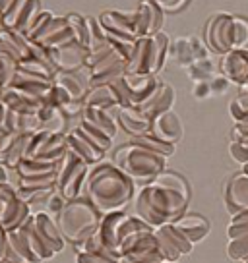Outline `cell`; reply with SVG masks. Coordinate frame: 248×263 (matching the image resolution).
I'll list each match as a JSON object with an SVG mask.
<instances>
[{
	"label": "cell",
	"instance_id": "cell-11",
	"mask_svg": "<svg viewBox=\"0 0 248 263\" xmlns=\"http://www.w3.org/2000/svg\"><path fill=\"white\" fill-rule=\"evenodd\" d=\"M33 222H35L37 232H39V236L43 238V242H45L55 254L64 250L66 238H64V234H62V230H60L55 217H50L47 211H37V213H33Z\"/></svg>",
	"mask_w": 248,
	"mask_h": 263
},
{
	"label": "cell",
	"instance_id": "cell-23",
	"mask_svg": "<svg viewBox=\"0 0 248 263\" xmlns=\"http://www.w3.org/2000/svg\"><path fill=\"white\" fill-rule=\"evenodd\" d=\"M72 41H74V35H72L70 27H68L66 17L55 16V20L50 22L49 29L45 31V35L35 43H39L41 47L50 50V49H57V47H62V45H66V43H72Z\"/></svg>",
	"mask_w": 248,
	"mask_h": 263
},
{
	"label": "cell",
	"instance_id": "cell-50",
	"mask_svg": "<svg viewBox=\"0 0 248 263\" xmlns=\"http://www.w3.org/2000/svg\"><path fill=\"white\" fill-rule=\"evenodd\" d=\"M153 2H155L163 12H176V10H181L188 0H153Z\"/></svg>",
	"mask_w": 248,
	"mask_h": 263
},
{
	"label": "cell",
	"instance_id": "cell-31",
	"mask_svg": "<svg viewBox=\"0 0 248 263\" xmlns=\"http://www.w3.org/2000/svg\"><path fill=\"white\" fill-rule=\"evenodd\" d=\"M8 261H27V263H37L35 255L31 254V250L27 246V242L24 240L20 230H8Z\"/></svg>",
	"mask_w": 248,
	"mask_h": 263
},
{
	"label": "cell",
	"instance_id": "cell-34",
	"mask_svg": "<svg viewBox=\"0 0 248 263\" xmlns=\"http://www.w3.org/2000/svg\"><path fill=\"white\" fill-rule=\"evenodd\" d=\"M167 54H169V39H167V35L157 31L155 35H151V66H149V72L153 76L163 68Z\"/></svg>",
	"mask_w": 248,
	"mask_h": 263
},
{
	"label": "cell",
	"instance_id": "cell-47",
	"mask_svg": "<svg viewBox=\"0 0 248 263\" xmlns=\"http://www.w3.org/2000/svg\"><path fill=\"white\" fill-rule=\"evenodd\" d=\"M68 203V199L64 196H62V192L60 190H52V194L49 196V199H47V205H45V211L50 215V217H55L57 219L58 215H60V211L64 209V205Z\"/></svg>",
	"mask_w": 248,
	"mask_h": 263
},
{
	"label": "cell",
	"instance_id": "cell-27",
	"mask_svg": "<svg viewBox=\"0 0 248 263\" xmlns=\"http://www.w3.org/2000/svg\"><path fill=\"white\" fill-rule=\"evenodd\" d=\"M82 122H87L101 132H105L107 136L115 138L116 130H118V120L111 115V110H103V108H91L85 107L82 112Z\"/></svg>",
	"mask_w": 248,
	"mask_h": 263
},
{
	"label": "cell",
	"instance_id": "cell-19",
	"mask_svg": "<svg viewBox=\"0 0 248 263\" xmlns=\"http://www.w3.org/2000/svg\"><path fill=\"white\" fill-rule=\"evenodd\" d=\"M116 120H118V126H120L124 132H128L132 138L141 136V134H148V132L151 130V118L144 115L138 107L118 108Z\"/></svg>",
	"mask_w": 248,
	"mask_h": 263
},
{
	"label": "cell",
	"instance_id": "cell-55",
	"mask_svg": "<svg viewBox=\"0 0 248 263\" xmlns=\"http://www.w3.org/2000/svg\"><path fill=\"white\" fill-rule=\"evenodd\" d=\"M0 140H2V134H0Z\"/></svg>",
	"mask_w": 248,
	"mask_h": 263
},
{
	"label": "cell",
	"instance_id": "cell-36",
	"mask_svg": "<svg viewBox=\"0 0 248 263\" xmlns=\"http://www.w3.org/2000/svg\"><path fill=\"white\" fill-rule=\"evenodd\" d=\"M76 130L80 132L85 140H90L95 147H99L101 151H105V153H107L109 149H111L113 138H111V136H107L105 132H101L99 128H95V126H91V124L82 122V120H80V124L76 126Z\"/></svg>",
	"mask_w": 248,
	"mask_h": 263
},
{
	"label": "cell",
	"instance_id": "cell-3",
	"mask_svg": "<svg viewBox=\"0 0 248 263\" xmlns=\"http://www.w3.org/2000/svg\"><path fill=\"white\" fill-rule=\"evenodd\" d=\"M101 219L103 215L87 197H78L70 199L64 205V209L57 217V222L68 242L80 244L99 230Z\"/></svg>",
	"mask_w": 248,
	"mask_h": 263
},
{
	"label": "cell",
	"instance_id": "cell-38",
	"mask_svg": "<svg viewBox=\"0 0 248 263\" xmlns=\"http://www.w3.org/2000/svg\"><path fill=\"white\" fill-rule=\"evenodd\" d=\"M132 141L138 143V145H141V147L149 149V151H155V153H159V155H163V157L173 155V151H174L173 143H167V141L159 140L157 136H153L151 132L141 134V136H136V138H132Z\"/></svg>",
	"mask_w": 248,
	"mask_h": 263
},
{
	"label": "cell",
	"instance_id": "cell-57",
	"mask_svg": "<svg viewBox=\"0 0 248 263\" xmlns=\"http://www.w3.org/2000/svg\"><path fill=\"white\" fill-rule=\"evenodd\" d=\"M0 91H2V87H0Z\"/></svg>",
	"mask_w": 248,
	"mask_h": 263
},
{
	"label": "cell",
	"instance_id": "cell-30",
	"mask_svg": "<svg viewBox=\"0 0 248 263\" xmlns=\"http://www.w3.org/2000/svg\"><path fill=\"white\" fill-rule=\"evenodd\" d=\"M31 215H33V211H31L29 203H25L24 199H20V197L16 196V199H14L12 205H10L8 213L4 217V221L0 222V224L6 230H16V229H20Z\"/></svg>",
	"mask_w": 248,
	"mask_h": 263
},
{
	"label": "cell",
	"instance_id": "cell-49",
	"mask_svg": "<svg viewBox=\"0 0 248 263\" xmlns=\"http://www.w3.org/2000/svg\"><path fill=\"white\" fill-rule=\"evenodd\" d=\"M83 108H85V103H83V101H68L66 105H62V107H60V110L70 118V116L82 115Z\"/></svg>",
	"mask_w": 248,
	"mask_h": 263
},
{
	"label": "cell",
	"instance_id": "cell-24",
	"mask_svg": "<svg viewBox=\"0 0 248 263\" xmlns=\"http://www.w3.org/2000/svg\"><path fill=\"white\" fill-rule=\"evenodd\" d=\"M17 230L22 232V236H24V240L27 242V246H29V250H31V254L35 255L37 263L45 261V259H50L52 255H57L47 244H45V242H43L41 236H39V232H37V229H35L33 215H31V217H29V219H27Z\"/></svg>",
	"mask_w": 248,
	"mask_h": 263
},
{
	"label": "cell",
	"instance_id": "cell-44",
	"mask_svg": "<svg viewBox=\"0 0 248 263\" xmlns=\"http://www.w3.org/2000/svg\"><path fill=\"white\" fill-rule=\"evenodd\" d=\"M39 130H43V122L37 112L31 115H17V134L33 136Z\"/></svg>",
	"mask_w": 248,
	"mask_h": 263
},
{
	"label": "cell",
	"instance_id": "cell-16",
	"mask_svg": "<svg viewBox=\"0 0 248 263\" xmlns=\"http://www.w3.org/2000/svg\"><path fill=\"white\" fill-rule=\"evenodd\" d=\"M0 99L17 115L39 112V108L43 107L41 99L33 97V95H29V93H25L22 89H16V87H4L2 93H0Z\"/></svg>",
	"mask_w": 248,
	"mask_h": 263
},
{
	"label": "cell",
	"instance_id": "cell-6",
	"mask_svg": "<svg viewBox=\"0 0 248 263\" xmlns=\"http://www.w3.org/2000/svg\"><path fill=\"white\" fill-rule=\"evenodd\" d=\"M66 151V134H50L47 130H39L29 140V147H27L25 159H39V161H45V163L58 164Z\"/></svg>",
	"mask_w": 248,
	"mask_h": 263
},
{
	"label": "cell",
	"instance_id": "cell-22",
	"mask_svg": "<svg viewBox=\"0 0 248 263\" xmlns=\"http://www.w3.org/2000/svg\"><path fill=\"white\" fill-rule=\"evenodd\" d=\"M0 43L10 50V54L16 58L17 62L29 58V54H31V39L17 29L0 27Z\"/></svg>",
	"mask_w": 248,
	"mask_h": 263
},
{
	"label": "cell",
	"instance_id": "cell-2",
	"mask_svg": "<svg viewBox=\"0 0 248 263\" xmlns=\"http://www.w3.org/2000/svg\"><path fill=\"white\" fill-rule=\"evenodd\" d=\"M83 194L101 215L124 211L134 197V180L115 163H97L90 168Z\"/></svg>",
	"mask_w": 248,
	"mask_h": 263
},
{
	"label": "cell",
	"instance_id": "cell-45",
	"mask_svg": "<svg viewBox=\"0 0 248 263\" xmlns=\"http://www.w3.org/2000/svg\"><path fill=\"white\" fill-rule=\"evenodd\" d=\"M52 20H55V14H52V12H49V10H47V12H41V14L37 16V20H35V24L29 27V31L25 33V35H27L31 41H39L43 35H45V31L49 29V25Z\"/></svg>",
	"mask_w": 248,
	"mask_h": 263
},
{
	"label": "cell",
	"instance_id": "cell-54",
	"mask_svg": "<svg viewBox=\"0 0 248 263\" xmlns=\"http://www.w3.org/2000/svg\"><path fill=\"white\" fill-rule=\"evenodd\" d=\"M8 263H27V261H8Z\"/></svg>",
	"mask_w": 248,
	"mask_h": 263
},
{
	"label": "cell",
	"instance_id": "cell-21",
	"mask_svg": "<svg viewBox=\"0 0 248 263\" xmlns=\"http://www.w3.org/2000/svg\"><path fill=\"white\" fill-rule=\"evenodd\" d=\"M85 107L91 108H103V110H118L120 108V101H118V95H116L113 83H107V85H93L87 95L83 99Z\"/></svg>",
	"mask_w": 248,
	"mask_h": 263
},
{
	"label": "cell",
	"instance_id": "cell-12",
	"mask_svg": "<svg viewBox=\"0 0 248 263\" xmlns=\"http://www.w3.org/2000/svg\"><path fill=\"white\" fill-rule=\"evenodd\" d=\"M101 25L105 27V31L126 35L138 39L136 31V14L134 12H118V10H107L99 16Z\"/></svg>",
	"mask_w": 248,
	"mask_h": 263
},
{
	"label": "cell",
	"instance_id": "cell-41",
	"mask_svg": "<svg viewBox=\"0 0 248 263\" xmlns=\"http://www.w3.org/2000/svg\"><path fill=\"white\" fill-rule=\"evenodd\" d=\"M17 188L29 190H55L57 188V173L47 174V176H35V178H20Z\"/></svg>",
	"mask_w": 248,
	"mask_h": 263
},
{
	"label": "cell",
	"instance_id": "cell-39",
	"mask_svg": "<svg viewBox=\"0 0 248 263\" xmlns=\"http://www.w3.org/2000/svg\"><path fill=\"white\" fill-rule=\"evenodd\" d=\"M20 68L29 72V74L41 76V78H47V80H52L55 74H57V68L52 66V62H45V60H39V58H25L20 62Z\"/></svg>",
	"mask_w": 248,
	"mask_h": 263
},
{
	"label": "cell",
	"instance_id": "cell-26",
	"mask_svg": "<svg viewBox=\"0 0 248 263\" xmlns=\"http://www.w3.org/2000/svg\"><path fill=\"white\" fill-rule=\"evenodd\" d=\"M151 37H138L136 47L128 60V74H151Z\"/></svg>",
	"mask_w": 248,
	"mask_h": 263
},
{
	"label": "cell",
	"instance_id": "cell-53",
	"mask_svg": "<svg viewBox=\"0 0 248 263\" xmlns=\"http://www.w3.org/2000/svg\"><path fill=\"white\" fill-rule=\"evenodd\" d=\"M0 184H10V168L0 161Z\"/></svg>",
	"mask_w": 248,
	"mask_h": 263
},
{
	"label": "cell",
	"instance_id": "cell-35",
	"mask_svg": "<svg viewBox=\"0 0 248 263\" xmlns=\"http://www.w3.org/2000/svg\"><path fill=\"white\" fill-rule=\"evenodd\" d=\"M20 178H35V176H47V174L57 173V164L45 163L39 159H24L16 168Z\"/></svg>",
	"mask_w": 248,
	"mask_h": 263
},
{
	"label": "cell",
	"instance_id": "cell-18",
	"mask_svg": "<svg viewBox=\"0 0 248 263\" xmlns=\"http://www.w3.org/2000/svg\"><path fill=\"white\" fill-rule=\"evenodd\" d=\"M128 219V213L124 211H115V213L103 215L99 224V232L105 244L111 250H115L116 254H120V240H122V227L124 221Z\"/></svg>",
	"mask_w": 248,
	"mask_h": 263
},
{
	"label": "cell",
	"instance_id": "cell-37",
	"mask_svg": "<svg viewBox=\"0 0 248 263\" xmlns=\"http://www.w3.org/2000/svg\"><path fill=\"white\" fill-rule=\"evenodd\" d=\"M29 140H31V136H25V134H17V138L14 140L12 143V147H10L8 155L4 159V163L8 168H14L16 171L20 163L25 159L27 155V147H29Z\"/></svg>",
	"mask_w": 248,
	"mask_h": 263
},
{
	"label": "cell",
	"instance_id": "cell-52",
	"mask_svg": "<svg viewBox=\"0 0 248 263\" xmlns=\"http://www.w3.org/2000/svg\"><path fill=\"white\" fill-rule=\"evenodd\" d=\"M76 263H118L113 259H107L103 255H93V254H76Z\"/></svg>",
	"mask_w": 248,
	"mask_h": 263
},
{
	"label": "cell",
	"instance_id": "cell-17",
	"mask_svg": "<svg viewBox=\"0 0 248 263\" xmlns=\"http://www.w3.org/2000/svg\"><path fill=\"white\" fill-rule=\"evenodd\" d=\"M173 103H174L173 87L167 85V83H159L157 87H155V91H153L138 108H140L146 116H149V118H155V116L161 115V112L171 110Z\"/></svg>",
	"mask_w": 248,
	"mask_h": 263
},
{
	"label": "cell",
	"instance_id": "cell-1",
	"mask_svg": "<svg viewBox=\"0 0 248 263\" xmlns=\"http://www.w3.org/2000/svg\"><path fill=\"white\" fill-rule=\"evenodd\" d=\"M188 203L186 180L176 173H159L153 180L141 186L134 197V213L148 222L151 229H159L167 222L182 217Z\"/></svg>",
	"mask_w": 248,
	"mask_h": 263
},
{
	"label": "cell",
	"instance_id": "cell-33",
	"mask_svg": "<svg viewBox=\"0 0 248 263\" xmlns=\"http://www.w3.org/2000/svg\"><path fill=\"white\" fill-rule=\"evenodd\" d=\"M66 22H68V27H70L72 35H74V41H78L80 45H83V47L90 49L91 45H93L90 17L80 16V14H68Z\"/></svg>",
	"mask_w": 248,
	"mask_h": 263
},
{
	"label": "cell",
	"instance_id": "cell-40",
	"mask_svg": "<svg viewBox=\"0 0 248 263\" xmlns=\"http://www.w3.org/2000/svg\"><path fill=\"white\" fill-rule=\"evenodd\" d=\"M39 14H41V0H27V4H25L24 12H22V17L17 22L16 29L22 33H27L29 27L35 24V20H37Z\"/></svg>",
	"mask_w": 248,
	"mask_h": 263
},
{
	"label": "cell",
	"instance_id": "cell-32",
	"mask_svg": "<svg viewBox=\"0 0 248 263\" xmlns=\"http://www.w3.org/2000/svg\"><path fill=\"white\" fill-rule=\"evenodd\" d=\"M174 224H176L192 242L204 238L207 229H209L206 219H202L200 215H182V217H179V219L174 221Z\"/></svg>",
	"mask_w": 248,
	"mask_h": 263
},
{
	"label": "cell",
	"instance_id": "cell-48",
	"mask_svg": "<svg viewBox=\"0 0 248 263\" xmlns=\"http://www.w3.org/2000/svg\"><path fill=\"white\" fill-rule=\"evenodd\" d=\"M16 188L10 184H0V222L4 221V217L8 213L12 201L16 199Z\"/></svg>",
	"mask_w": 248,
	"mask_h": 263
},
{
	"label": "cell",
	"instance_id": "cell-20",
	"mask_svg": "<svg viewBox=\"0 0 248 263\" xmlns=\"http://www.w3.org/2000/svg\"><path fill=\"white\" fill-rule=\"evenodd\" d=\"M66 141H68V149H70L78 159H82L83 163L97 164V163H101L103 157H105V151H101L99 147H95V145H93L90 140H85L76 128L70 132V134H66Z\"/></svg>",
	"mask_w": 248,
	"mask_h": 263
},
{
	"label": "cell",
	"instance_id": "cell-28",
	"mask_svg": "<svg viewBox=\"0 0 248 263\" xmlns=\"http://www.w3.org/2000/svg\"><path fill=\"white\" fill-rule=\"evenodd\" d=\"M74 250H76V254L103 255V257H107V259H113V261L120 263V254H116L115 250H111V248L105 244V240H103L99 230H97L95 234H91L87 240H83L80 244H74Z\"/></svg>",
	"mask_w": 248,
	"mask_h": 263
},
{
	"label": "cell",
	"instance_id": "cell-5",
	"mask_svg": "<svg viewBox=\"0 0 248 263\" xmlns=\"http://www.w3.org/2000/svg\"><path fill=\"white\" fill-rule=\"evenodd\" d=\"M159 85L157 78L153 74H126L118 78L113 87H115L120 108L122 107H140L141 103L155 91Z\"/></svg>",
	"mask_w": 248,
	"mask_h": 263
},
{
	"label": "cell",
	"instance_id": "cell-43",
	"mask_svg": "<svg viewBox=\"0 0 248 263\" xmlns=\"http://www.w3.org/2000/svg\"><path fill=\"white\" fill-rule=\"evenodd\" d=\"M25 4H27V0H14L12 6H10L8 10H4L2 16H0L2 27L16 29V25H17V22H20V17H22V12H24Z\"/></svg>",
	"mask_w": 248,
	"mask_h": 263
},
{
	"label": "cell",
	"instance_id": "cell-29",
	"mask_svg": "<svg viewBox=\"0 0 248 263\" xmlns=\"http://www.w3.org/2000/svg\"><path fill=\"white\" fill-rule=\"evenodd\" d=\"M37 115H39V118H41V122H43V130L50 132V134H64L68 116L58 107L43 105Z\"/></svg>",
	"mask_w": 248,
	"mask_h": 263
},
{
	"label": "cell",
	"instance_id": "cell-25",
	"mask_svg": "<svg viewBox=\"0 0 248 263\" xmlns=\"http://www.w3.org/2000/svg\"><path fill=\"white\" fill-rule=\"evenodd\" d=\"M90 166H91V164L83 163V161H82V163H78V166L72 171V174H70L66 180L58 186V190L62 192V196L66 197L68 201H70V199L83 197L82 194H83V190H85V182H87Z\"/></svg>",
	"mask_w": 248,
	"mask_h": 263
},
{
	"label": "cell",
	"instance_id": "cell-14",
	"mask_svg": "<svg viewBox=\"0 0 248 263\" xmlns=\"http://www.w3.org/2000/svg\"><path fill=\"white\" fill-rule=\"evenodd\" d=\"M8 87H16V89H22L33 97L45 101V97L49 95V91L52 89V80H47V78H41V76H35L25 72L22 68H17L14 80Z\"/></svg>",
	"mask_w": 248,
	"mask_h": 263
},
{
	"label": "cell",
	"instance_id": "cell-56",
	"mask_svg": "<svg viewBox=\"0 0 248 263\" xmlns=\"http://www.w3.org/2000/svg\"><path fill=\"white\" fill-rule=\"evenodd\" d=\"M2 263H8V261H2Z\"/></svg>",
	"mask_w": 248,
	"mask_h": 263
},
{
	"label": "cell",
	"instance_id": "cell-51",
	"mask_svg": "<svg viewBox=\"0 0 248 263\" xmlns=\"http://www.w3.org/2000/svg\"><path fill=\"white\" fill-rule=\"evenodd\" d=\"M10 246H8V230L0 224V263L8 261Z\"/></svg>",
	"mask_w": 248,
	"mask_h": 263
},
{
	"label": "cell",
	"instance_id": "cell-13",
	"mask_svg": "<svg viewBox=\"0 0 248 263\" xmlns=\"http://www.w3.org/2000/svg\"><path fill=\"white\" fill-rule=\"evenodd\" d=\"M151 134L157 136L159 140L167 141V143H176L182 138V124L181 118L174 115L173 110L161 112L155 118H151Z\"/></svg>",
	"mask_w": 248,
	"mask_h": 263
},
{
	"label": "cell",
	"instance_id": "cell-15",
	"mask_svg": "<svg viewBox=\"0 0 248 263\" xmlns=\"http://www.w3.org/2000/svg\"><path fill=\"white\" fill-rule=\"evenodd\" d=\"M169 54L179 66L190 68L194 62H198L202 58H206V49L200 45L198 39H179L174 41L173 47H169Z\"/></svg>",
	"mask_w": 248,
	"mask_h": 263
},
{
	"label": "cell",
	"instance_id": "cell-7",
	"mask_svg": "<svg viewBox=\"0 0 248 263\" xmlns=\"http://www.w3.org/2000/svg\"><path fill=\"white\" fill-rule=\"evenodd\" d=\"M50 62L55 64L57 72H78L87 66V57H90V49L80 45L78 41L66 43L62 47L50 49Z\"/></svg>",
	"mask_w": 248,
	"mask_h": 263
},
{
	"label": "cell",
	"instance_id": "cell-8",
	"mask_svg": "<svg viewBox=\"0 0 248 263\" xmlns=\"http://www.w3.org/2000/svg\"><path fill=\"white\" fill-rule=\"evenodd\" d=\"M128 72V62L124 60L118 52H113L111 57L101 60L97 66L90 68V83L93 85H107V83H115L118 78H122Z\"/></svg>",
	"mask_w": 248,
	"mask_h": 263
},
{
	"label": "cell",
	"instance_id": "cell-4",
	"mask_svg": "<svg viewBox=\"0 0 248 263\" xmlns=\"http://www.w3.org/2000/svg\"><path fill=\"white\" fill-rule=\"evenodd\" d=\"M113 163L122 173L128 174L134 182H140V184L146 186L159 173H163V168H165V157L130 141V143L120 145V147L116 149L115 155H113Z\"/></svg>",
	"mask_w": 248,
	"mask_h": 263
},
{
	"label": "cell",
	"instance_id": "cell-9",
	"mask_svg": "<svg viewBox=\"0 0 248 263\" xmlns=\"http://www.w3.org/2000/svg\"><path fill=\"white\" fill-rule=\"evenodd\" d=\"M52 83L58 85V87H62L76 101H83L85 95H87V91L91 89L90 68L85 66V68L78 70V72H60L58 70L55 78H52Z\"/></svg>",
	"mask_w": 248,
	"mask_h": 263
},
{
	"label": "cell",
	"instance_id": "cell-46",
	"mask_svg": "<svg viewBox=\"0 0 248 263\" xmlns=\"http://www.w3.org/2000/svg\"><path fill=\"white\" fill-rule=\"evenodd\" d=\"M115 52V47L111 45L109 41H101V43H95L93 47L90 49V57H87V68H93V66H97L101 60H105L107 57H111Z\"/></svg>",
	"mask_w": 248,
	"mask_h": 263
},
{
	"label": "cell",
	"instance_id": "cell-42",
	"mask_svg": "<svg viewBox=\"0 0 248 263\" xmlns=\"http://www.w3.org/2000/svg\"><path fill=\"white\" fill-rule=\"evenodd\" d=\"M78 163H82V159H78V157L68 149L66 153H64V157L60 159V163L57 164V188L72 174V171L78 166Z\"/></svg>",
	"mask_w": 248,
	"mask_h": 263
},
{
	"label": "cell",
	"instance_id": "cell-10",
	"mask_svg": "<svg viewBox=\"0 0 248 263\" xmlns=\"http://www.w3.org/2000/svg\"><path fill=\"white\" fill-rule=\"evenodd\" d=\"M136 14V31L138 37H151L159 31L163 24V10L153 0H141Z\"/></svg>",
	"mask_w": 248,
	"mask_h": 263
}]
</instances>
